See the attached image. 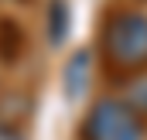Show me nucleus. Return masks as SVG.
<instances>
[{
	"mask_svg": "<svg viewBox=\"0 0 147 140\" xmlns=\"http://www.w3.org/2000/svg\"><path fill=\"white\" fill-rule=\"evenodd\" d=\"M103 51L116 69H147V17L137 10L113 14L103 28Z\"/></svg>",
	"mask_w": 147,
	"mask_h": 140,
	"instance_id": "nucleus-1",
	"label": "nucleus"
},
{
	"mask_svg": "<svg viewBox=\"0 0 147 140\" xmlns=\"http://www.w3.org/2000/svg\"><path fill=\"white\" fill-rule=\"evenodd\" d=\"M82 140H144V116L123 99H99L82 120Z\"/></svg>",
	"mask_w": 147,
	"mask_h": 140,
	"instance_id": "nucleus-2",
	"label": "nucleus"
},
{
	"mask_svg": "<svg viewBox=\"0 0 147 140\" xmlns=\"http://www.w3.org/2000/svg\"><path fill=\"white\" fill-rule=\"evenodd\" d=\"M86 82H89V55L79 51L72 62H69V69H65V92L69 96H79L86 89Z\"/></svg>",
	"mask_w": 147,
	"mask_h": 140,
	"instance_id": "nucleus-3",
	"label": "nucleus"
},
{
	"mask_svg": "<svg viewBox=\"0 0 147 140\" xmlns=\"http://www.w3.org/2000/svg\"><path fill=\"white\" fill-rule=\"evenodd\" d=\"M123 103L130 106L137 116H147V72H140L130 85H127V99Z\"/></svg>",
	"mask_w": 147,
	"mask_h": 140,
	"instance_id": "nucleus-4",
	"label": "nucleus"
},
{
	"mask_svg": "<svg viewBox=\"0 0 147 140\" xmlns=\"http://www.w3.org/2000/svg\"><path fill=\"white\" fill-rule=\"evenodd\" d=\"M0 140H24V137H21V130H17V127L0 123Z\"/></svg>",
	"mask_w": 147,
	"mask_h": 140,
	"instance_id": "nucleus-5",
	"label": "nucleus"
}]
</instances>
